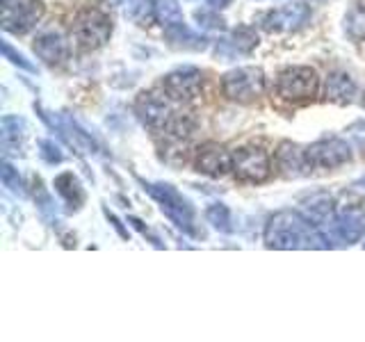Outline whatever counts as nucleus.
<instances>
[{
    "label": "nucleus",
    "instance_id": "obj_1",
    "mask_svg": "<svg viewBox=\"0 0 365 342\" xmlns=\"http://www.w3.org/2000/svg\"><path fill=\"white\" fill-rule=\"evenodd\" d=\"M265 242L269 249H327V237L299 212L274 214L265 228Z\"/></svg>",
    "mask_w": 365,
    "mask_h": 342
},
{
    "label": "nucleus",
    "instance_id": "obj_2",
    "mask_svg": "<svg viewBox=\"0 0 365 342\" xmlns=\"http://www.w3.org/2000/svg\"><path fill=\"white\" fill-rule=\"evenodd\" d=\"M222 91L235 103H251L265 94V73L258 66H240L222 78Z\"/></svg>",
    "mask_w": 365,
    "mask_h": 342
},
{
    "label": "nucleus",
    "instance_id": "obj_3",
    "mask_svg": "<svg viewBox=\"0 0 365 342\" xmlns=\"http://www.w3.org/2000/svg\"><path fill=\"white\" fill-rule=\"evenodd\" d=\"M71 34L76 43L85 51H96L110 39L112 34V21L108 14H103L101 9H83L73 19Z\"/></svg>",
    "mask_w": 365,
    "mask_h": 342
},
{
    "label": "nucleus",
    "instance_id": "obj_4",
    "mask_svg": "<svg viewBox=\"0 0 365 342\" xmlns=\"http://www.w3.org/2000/svg\"><path fill=\"white\" fill-rule=\"evenodd\" d=\"M317 87H319V78L315 73V68L311 66H290L281 71L277 80L279 96L292 103L311 100L317 94Z\"/></svg>",
    "mask_w": 365,
    "mask_h": 342
},
{
    "label": "nucleus",
    "instance_id": "obj_5",
    "mask_svg": "<svg viewBox=\"0 0 365 342\" xmlns=\"http://www.w3.org/2000/svg\"><path fill=\"white\" fill-rule=\"evenodd\" d=\"M144 187L160 203V208H163V212L171 222L178 228H182V231L194 233V214H192L190 203L182 199L174 187L163 185V182H158V185H144Z\"/></svg>",
    "mask_w": 365,
    "mask_h": 342
},
{
    "label": "nucleus",
    "instance_id": "obj_6",
    "mask_svg": "<svg viewBox=\"0 0 365 342\" xmlns=\"http://www.w3.org/2000/svg\"><path fill=\"white\" fill-rule=\"evenodd\" d=\"M43 16L41 0H3V28L14 34L30 32Z\"/></svg>",
    "mask_w": 365,
    "mask_h": 342
},
{
    "label": "nucleus",
    "instance_id": "obj_7",
    "mask_svg": "<svg viewBox=\"0 0 365 342\" xmlns=\"http://www.w3.org/2000/svg\"><path fill=\"white\" fill-rule=\"evenodd\" d=\"M233 171H235V176L245 182H265L272 174L269 155L258 146L240 148L233 155Z\"/></svg>",
    "mask_w": 365,
    "mask_h": 342
},
{
    "label": "nucleus",
    "instance_id": "obj_8",
    "mask_svg": "<svg viewBox=\"0 0 365 342\" xmlns=\"http://www.w3.org/2000/svg\"><path fill=\"white\" fill-rule=\"evenodd\" d=\"M306 160L311 169H336L347 165L351 160V148L347 142L331 137V140H319L306 148Z\"/></svg>",
    "mask_w": 365,
    "mask_h": 342
},
{
    "label": "nucleus",
    "instance_id": "obj_9",
    "mask_svg": "<svg viewBox=\"0 0 365 342\" xmlns=\"http://www.w3.org/2000/svg\"><path fill=\"white\" fill-rule=\"evenodd\" d=\"M203 87V76L199 68L194 66H182L171 71L163 80V89L171 100H192L201 94Z\"/></svg>",
    "mask_w": 365,
    "mask_h": 342
},
{
    "label": "nucleus",
    "instance_id": "obj_10",
    "mask_svg": "<svg viewBox=\"0 0 365 342\" xmlns=\"http://www.w3.org/2000/svg\"><path fill=\"white\" fill-rule=\"evenodd\" d=\"M308 19H311V9L302 3H290L279 9H272L269 14L262 19V28L267 32H290V30H299L302 26H306Z\"/></svg>",
    "mask_w": 365,
    "mask_h": 342
},
{
    "label": "nucleus",
    "instance_id": "obj_11",
    "mask_svg": "<svg viewBox=\"0 0 365 342\" xmlns=\"http://www.w3.org/2000/svg\"><path fill=\"white\" fill-rule=\"evenodd\" d=\"M135 112H137V117L142 119L144 125H148V128H158V130L167 128L169 119L174 117L169 103L163 96L153 94V91H142V94L137 96Z\"/></svg>",
    "mask_w": 365,
    "mask_h": 342
},
{
    "label": "nucleus",
    "instance_id": "obj_12",
    "mask_svg": "<svg viewBox=\"0 0 365 342\" xmlns=\"http://www.w3.org/2000/svg\"><path fill=\"white\" fill-rule=\"evenodd\" d=\"M32 48H34V53H37L39 60H43L51 66H60L68 60V43L64 39V34L57 32V30L39 32Z\"/></svg>",
    "mask_w": 365,
    "mask_h": 342
},
{
    "label": "nucleus",
    "instance_id": "obj_13",
    "mask_svg": "<svg viewBox=\"0 0 365 342\" xmlns=\"http://www.w3.org/2000/svg\"><path fill=\"white\" fill-rule=\"evenodd\" d=\"M197 169L205 176H224L233 169V155L220 144H203L197 151Z\"/></svg>",
    "mask_w": 365,
    "mask_h": 342
},
{
    "label": "nucleus",
    "instance_id": "obj_14",
    "mask_svg": "<svg viewBox=\"0 0 365 342\" xmlns=\"http://www.w3.org/2000/svg\"><path fill=\"white\" fill-rule=\"evenodd\" d=\"M329 228H331V237L340 239L342 244H354L365 233V217L359 210H342L340 214L334 217Z\"/></svg>",
    "mask_w": 365,
    "mask_h": 342
},
{
    "label": "nucleus",
    "instance_id": "obj_15",
    "mask_svg": "<svg viewBox=\"0 0 365 342\" xmlns=\"http://www.w3.org/2000/svg\"><path fill=\"white\" fill-rule=\"evenodd\" d=\"M302 214L317 228L329 226L336 217V208H334V199H331V194L315 192L313 197L304 199L302 201Z\"/></svg>",
    "mask_w": 365,
    "mask_h": 342
},
{
    "label": "nucleus",
    "instance_id": "obj_16",
    "mask_svg": "<svg viewBox=\"0 0 365 342\" xmlns=\"http://www.w3.org/2000/svg\"><path fill=\"white\" fill-rule=\"evenodd\" d=\"M277 165L285 176H306L311 165L306 160V148L297 146L292 142H283L277 148Z\"/></svg>",
    "mask_w": 365,
    "mask_h": 342
},
{
    "label": "nucleus",
    "instance_id": "obj_17",
    "mask_svg": "<svg viewBox=\"0 0 365 342\" xmlns=\"http://www.w3.org/2000/svg\"><path fill=\"white\" fill-rule=\"evenodd\" d=\"M354 94H356V85H354L349 73H345V71L329 73V78H327V98L329 100L345 105V103H351Z\"/></svg>",
    "mask_w": 365,
    "mask_h": 342
},
{
    "label": "nucleus",
    "instance_id": "obj_18",
    "mask_svg": "<svg viewBox=\"0 0 365 342\" xmlns=\"http://www.w3.org/2000/svg\"><path fill=\"white\" fill-rule=\"evenodd\" d=\"M23 135H26V123L19 117H5L3 119V133H0V142H3L5 155L21 153Z\"/></svg>",
    "mask_w": 365,
    "mask_h": 342
},
{
    "label": "nucleus",
    "instance_id": "obj_19",
    "mask_svg": "<svg viewBox=\"0 0 365 342\" xmlns=\"http://www.w3.org/2000/svg\"><path fill=\"white\" fill-rule=\"evenodd\" d=\"M55 190L68 205H71V208H80L85 201L83 185H80V180L71 174V171H64V174L55 178Z\"/></svg>",
    "mask_w": 365,
    "mask_h": 342
},
{
    "label": "nucleus",
    "instance_id": "obj_20",
    "mask_svg": "<svg viewBox=\"0 0 365 342\" xmlns=\"http://www.w3.org/2000/svg\"><path fill=\"white\" fill-rule=\"evenodd\" d=\"M167 39L178 46V48H185V51H203L205 48V39L194 34L185 23H178V26H169L165 28Z\"/></svg>",
    "mask_w": 365,
    "mask_h": 342
},
{
    "label": "nucleus",
    "instance_id": "obj_21",
    "mask_svg": "<svg viewBox=\"0 0 365 342\" xmlns=\"http://www.w3.org/2000/svg\"><path fill=\"white\" fill-rule=\"evenodd\" d=\"M194 128H197V119H194L190 112H174V117L169 119L165 130L171 137H176V140H182V137H190Z\"/></svg>",
    "mask_w": 365,
    "mask_h": 342
},
{
    "label": "nucleus",
    "instance_id": "obj_22",
    "mask_svg": "<svg viewBox=\"0 0 365 342\" xmlns=\"http://www.w3.org/2000/svg\"><path fill=\"white\" fill-rule=\"evenodd\" d=\"M345 32L351 39H363L365 37V3H356L345 16Z\"/></svg>",
    "mask_w": 365,
    "mask_h": 342
},
{
    "label": "nucleus",
    "instance_id": "obj_23",
    "mask_svg": "<svg viewBox=\"0 0 365 342\" xmlns=\"http://www.w3.org/2000/svg\"><path fill=\"white\" fill-rule=\"evenodd\" d=\"M153 7H155V19L163 23L165 28L182 23V11L176 5V0H155Z\"/></svg>",
    "mask_w": 365,
    "mask_h": 342
},
{
    "label": "nucleus",
    "instance_id": "obj_24",
    "mask_svg": "<svg viewBox=\"0 0 365 342\" xmlns=\"http://www.w3.org/2000/svg\"><path fill=\"white\" fill-rule=\"evenodd\" d=\"M205 219H208L217 231H222V233L231 231V212H228V208L222 203L210 205V208L205 210Z\"/></svg>",
    "mask_w": 365,
    "mask_h": 342
},
{
    "label": "nucleus",
    "instance_id": "obj_25",
    "mask_svg": "<svg viewBox=\"0 0 365 342\" xmlns=\"http://www.w3.org/2000/svg\"><path fill=\"white\" fill-rule=\"evenodd\" d=\"M256 43H258V34L251 30V28H237L235 32H233V41H231V46H233V51H237V53H249L251 48H256Z\"/></svg>",
    "mask_w": 365,
    "mask_h": 342
},
{
    "label": "nucleus",
    "instance_id": "obj_26",
    "mask_svg": "<svg viewBox=\"0 0 365 342\" xmlns=\"http://www.w3.org/2000/svg\"><path fill=\"white\" fill-rule=\"evenodd\" d=\"M194 19H197V23L205 30H224V19L220 14H215V11L197 9L194 11Z\"/></svg>",
    "mask_w": 365,
    "mask_h": 342
},
{
    "label": "nucleus",
    "instance_id": "obj_27",
    "mask_svg": "<svg viewBox=\"0 0 365 342\" xmlns=\"http://www.w3.org/2000/svg\"><path fill=\"white\" fill-rule=\"evenodd\" d=\"M0 176H3V182H5V187H9L11 192H21V176H19V171L11 167V165H7V162H3V169H0Z\"/></svg>",
    "mask_w": 365,
    "mask_h": 342
},
{
    "label": "nucleus",
    "instance_id": "obj_28",
    "mask_svg": "<svg viewBox=\"0 0 365 342\" xmlns=\"http://www.w3.org/2000/svg\"><path fill=\"white\" fill-rule=\"evenodd\" d=\"M41 157L46 160V162H62V153H60V148H57L53 142H41Z\"/></svg>",
    "mask_w": 365,
    "mask_h": 342
},
{
    "label": "nucleus",
    "instance_id": "obj_29",
    "mask_svg": "<svg viewBox=\"0 0 365 342\" xmlns=\"http://www.w3.org/2000/svg\"><path fill=\"white\" fill-rule=\"evenodd\" d=\"M3 53H5L7 57H11V62H14V64H19V66L26 68V71H34V66L28 64V62H26V57H23V55H16L14 51H11V46H9L7 41L3 43Z\"/></svg>",
    "mask_w": 365,
    "mask_h": 342
},
{
    "label": "nucleus",
    "instance_id": "obj_30",
    "mask_svg": "<svg viewBox=\"0 0 365 342\" xmlns=\"http://www.w3.org/2000/svg\"><path fill=\"white\" fill-rule=\"evenodd\" d=\"M231 0H208V5H212V7H226Z\"/></svg>",
    "mask_w": 365,
    "mask_h": 342
},
{
    "label": "nucleus",
    "instance_id": "obj_31",
    "mask_svg": "<svg viewBox=\"0 0 365 342\" xmlns=\"http://www.w3.org/2000/svg\"><path fill=\"white\" fill-rule=\"evenodd\" d=\"M363 108H365V94H363Z\"/></svg>",
    "mask_w": 365,
    "mask_h": 342
}]
</instances>
